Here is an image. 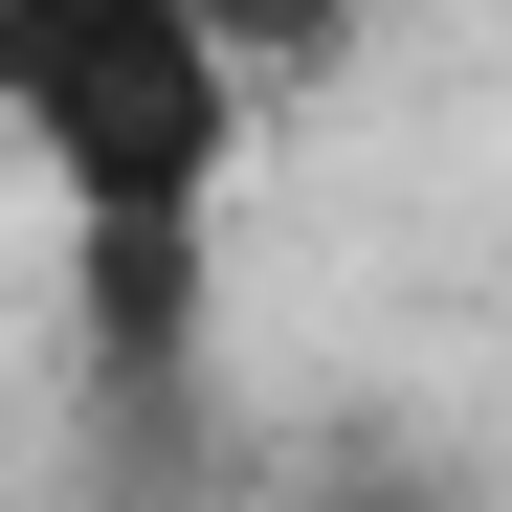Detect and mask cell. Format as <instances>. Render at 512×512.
Returning <instances> with one entry per match:
<instances>
[{"label":"cell","mask_w":512,"mask_h":512,"mask_svg":"<svg viewBox=\"0 0 512 512\" xmlns=\"http://www.w3.org/2000/svg\"><path fill=\"white\" fill-rule=\"evenodd\" d=\"M0 134L45 156L67 223H223L245 67L201 0H0Z\"/></svg>","instance_id":"6da1fadb"},{"label":"cell","mask_w":512,"mask_h":512,"mask_svg":"<svg viewBox=\"0 0 512 512\" xmlns=\"http://www.w3.org/2000/svg\"><path fill=\"white\" fill-rule=\"evenodd\" d=\"M201 23H223V67H245V90H290V67H334V45H357V0H201Z\"/></svg>","instance_id":"7a4b0ae2"}]
</instances>
